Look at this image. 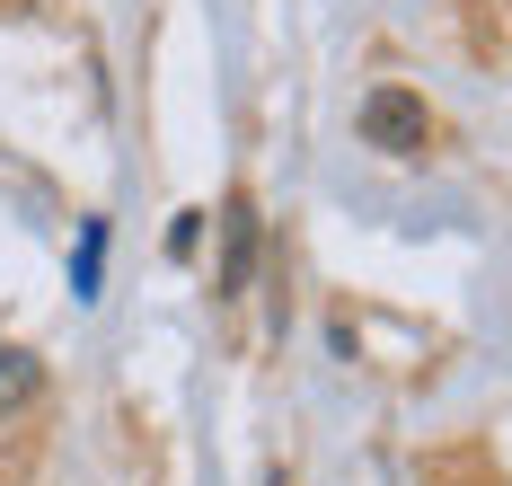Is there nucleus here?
I'll return each instance as SVG.
<instances>
[{"label": "nucleus", "mask_w": 512, "mask_h": 486, "mask_svg": "<svg viewBox=\"0 0 512 486\" xmlns=\"http://www.w3.org/2000/svg\"><path fill=\"white\" fill-rule=\"evenodd\" d=\"M36 354H18V345H0V407H27V398H36Z\"/></svg>", "instance_id": "nucleus-3"}, {"label": "nucleus", "mask_w": 512, "mask_h": 486, "mask_svg": "<svg viewBox=\"0 0 512 486\" xmlns=\"http://www.w3.org/2000/svg\"><path fill=\"white\" fill-rule=\"evenodd\" d=\"M221 230H230V257H221V292H239V283H248V257H256V213H248V195L221 213Z\"/></svg>", "instance_id": "nucleus-2"}, {"label": "nucleus", "mask_w": 512, "mask_h": 486, "mask_svg": "<svg viewBox=\"0 0 512 486\" xmlns=\"http://www.w3.org/2000/svg\"><path fill=\"white\" fill-rule=\"evenodd\" d=\"M362 142H371V151H398V160H415V151L433 142V115H424V98H407V89H371V98H362Z\"/></svg>", "instance_id": "nucleus-1"}]
</instances>
